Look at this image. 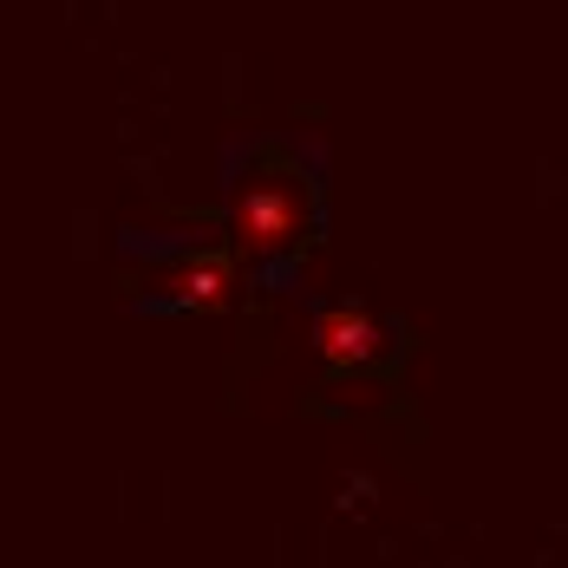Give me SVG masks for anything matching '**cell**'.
<instances>
[{"label": "cell", "mask_w": 568, "mask_h": 568, "mask_svg": "<svg viewBox=\"0 0 568 568\" xmlns=\"http://www.w3.org/2000/svg\"><path fill=\"white\" fill-rule=\"evenodd\" d=\"M301 235V190L287 176H255L235 196V242L248 255H275Z\"/></svg>", "instance_id": "cell-1"}, {"label": "cell", "mask_w": 568, "mask_h": 568, "mask_svg": "<svg viewBox=\"0 0 568 568\" xmlns=\"http://www.w3.org/2000/svg\"><path fill=\"white\" fill-rule=\"evenodd\" d=\"M314 346H321L327 366H366V359L386 353V327L359 307H321L314 314Z\"/></svg>", "instance_id": "cell-2"}, {"label": "cell", "mask_w": 568, "mask_h": 568, "mask_svg": "<svg viewBox=\"0 0 568 568\" xmlns=\"http://www.w3.org/2000/svg\"><path fill=\"white\" fill-rule=\"evenodd\" d=\"M229 282H235V275H229L223 255H196L190 268H176V275H171V294H176V301H190V307H223Z\"/></svg>", "instance_id": "cell-3"}]
</instances>
